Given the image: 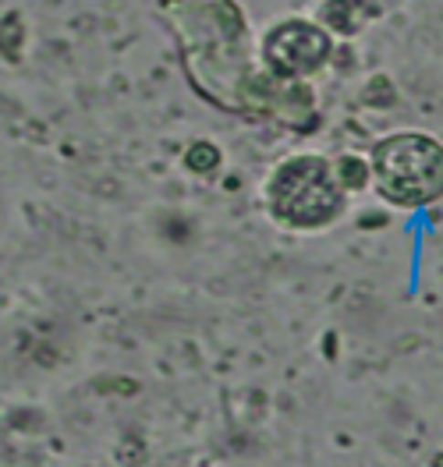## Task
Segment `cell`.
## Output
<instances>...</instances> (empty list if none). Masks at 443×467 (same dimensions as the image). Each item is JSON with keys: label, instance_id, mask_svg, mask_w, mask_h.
<instances>
[{"label": "cell", "instance_id": "6da1fadb", "mask_svg": "<svg viewBox=\"0 0 443 467\" xmlns=\"http://www.w3.org/2000/svg\"><path fill=\"white\" fill-rule=\"evenodd\" d=\"M348 205V192L333 174V163L316 152L284 160L266 181V209L280 227L320 231Z\"/></svg>", "mask_w": 443, "mask_h": 467}, {"label": "cell", "instance_id": "7a4b0ae2", "mask_svg": "<svg viewBox=\"0 0 443 467\" xmlns=\"http://www.w3.org/2000/svg\"><path fill=\"white\" fill-rule=\"evenodd\" d=\"M376 192L386 202L418 209L443 195V146L422 131H397L373 149Z\"/></svg>", "mask_w": 443, "mask_h": 467}, {"label": "cell", "instance_id": "3957f363", "mask_svg": "<svg viewBox=\"0 0 443 467\" xmlns=\"http://www.w3.org/2000/svg\"><path fill=\"white\" fill-rule=\"evenodd\" d=\"M263 54L277 78H301V75H312L326 64L330 36L320 26H309L301 18H288L277 29L266 32Z\"/></svg>", "mask_w": 443, "mask_h": 467}, {"label": "cell", "instance_id": "277c9868", "mask_svg": "<svg viewBox=\"0 0 443 467\" xmlns=\"http://www.w3.org/2000/svg\"><path fill=\"white\" fill-rule=\"evenodd\" d=\"M333 174H337V181L344 184V192H354V188L365 184V163H358V160H352V156H344L341 163H333Z\"/></svg>", "mask_w": 443, "mask_h": 467}]
</instances>
